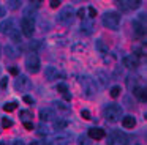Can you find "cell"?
Here are the masks:
<instances>
[{
	"label": "cell",
	"instance_id": "cell-41",
	"mask_svg": "<svg viewBox=\"0 0 147 145\" xmlns=\"http://www.w3.org/2000/svg\"><path fill=\"white\" fill-rule=\"evenodd\" d=\"M63 96H65V99H67V101H70V99H71V95H70V93H65Z\"/></svg>",
	"mask_w": 147,
	"mask_h": 145
},
{
	"label": "cell",
	"instance_id": "cell-25",
	"mask_svg": "<svg viewBox=\"0 0 147 145\" xmlns=\"http://www.w3.org/2000/svg\"><path fill=\"white\" fill-rule=\"evenodd\" d=\"M10 36H11V40H13L14 43H21V35H19V32H18V28H14V30L11 32Z\"/></svg>",
	"mask_w": 147,
	"mask_h": 145
},
{
	"label": "cell",
	"instance_id": "cell-2",
	"mask_svg": "<svg viewBox=\"0 0 147 145\" xmlns=\"http://www.w3.org/2000/svg\"><path fill=\"white\" fill-rule=\"evenodd\" d=\"M105 117L108 122L111 123H115L120 120L122 117V107L119 104H109V106L105 107Z\"/></svg>",
	"mask_w": 147,
	"mask_h": 145
},
{
	"label": "cell",
	"instance_id": "cell-24",
	"mask_svg": "<svg viewBox=\"0 0 147 145\" xmlns=\"http://www.w3.org/2000/svg\"><path fill=\"white\" fill-rule=\"evenodd\" d=\"M16 107H18V103H7L3 106V109H5V112H13V110H16Z\"/></svg>",
	"mask_w": 147,
	"mask_h": 145
},
{
	"label": "cell",
	"instance_id": "cell-26",
	"mask_svg": "<svg viewBox=\"0 0 147 145\" xmlns=\"http://www.w3.org/2000/svg\"><path fill=\"white\" fill-rule=\"evenodd\" d=\"M5 54H7L10 58H14V57H16V50H14L11 46H5Z\"/></svg>",
	"mask_w": 147,
	"mask_h": 145
},
{
	"label": "cell",
	"instance_id": "cell-3",
	"mask_svg": "<svg viewBox=\"0 0 147 145\" xmlns=\"http://www.w3.org/2000/svg\"><path fill=\"white\" fill-rule=\"evenodd\" d=\"M74 17H76V16H74V9L71 8V6H65V8L59 13L57 21L63 25H71L74 21Z\"/></svg>",
	"mask_w": 147,
	"mask_h": 145
},
{
	"label": "cell",
	"instance_id": "cell-44",
	"mask_svg": "<svg viewBox=\"0 0 147 145\" xmlns=\"http://www.w3.org/2000/svg\"><path fill=\"white\" fill-rule=\"evenodd\" d=\"M43 145H52V142H45Z\"/></svg>",
	"mask_w": 147,
	"mask_h": 145
},
{
	"label": "cell",
	"instance_id": "cell-35",
	"mask_svg": "<svg viewBox=\"0 0 147 145\" xmlns=\"http://www.w3.org/2000/svg\"><path fill=\"white\" fill-rule=\"evenodd\" d=\"M60 0H51L49 2V5H51V8H57V6H60Z\"/></svg>",
	"mask_w": 147,
	"mask_h": 145
},
{
	"label": "cell",
	"instance_id": "cell-37",
	"mask_svg": "<svg viewBox=\"0 0 147 145\" xmlns=\"http://www.w3.org/2000/svg\"><path fill=\"white\" fill-rule=\"evenodd\" d=\"M24 128L29 129V131H32V129H33V123L32 122H24Z\"/></svg>",
	"mask_w": 147,
	"mask_h": 145
},
{
	"label": "cell",
	"instance_id": "cell-12",
	"mask_svg": "<svg viewBox=\"0 0 147 145\" xmlns=\"http://www.w3.org/2000/svg\"><path fill=\"white\" fill-rule=\"evenodd\" d=\"M13 30H14L13 19H7V21H3L2 24H0V32H2L3 35H10Z\"/></svg>",
	"mask_w": 147,
	"mask_h": 145
},
{
	"label": "cell",
	"instance_id": "cell-40",
	"mask_svg": "<svg viewBox=\"0 0 147 145\" xmlns=\"http://www.w3.org/2000/svg\"><path fill=\"white\" fill-rule=\"evenodd\" d=\"M5 13H7V9L0 6V17H3V16H5Z\"/></svg>",
	"mask_w": 147,
	"mask_h": 145
},
{
	"label": "cell",
	"instance_id": "cell-39",
	"mask_svg": "<svg viewBox=\"0 0 147 145\" xmlns=\"http://www.w3.org/2000/svg\"><path fill=\"white\" fill-rule=\"evenodd\" d=\"M7 85H8V79L3 77L2 81H0V87H2V88H7Z\"/></svg>",
	"mask_w": 147,
	"mask_h": 145
},
{
	"label": "cell",
	"instance_id": "cell-18",
	"mask_svg": "<svg viewBox=\"0 0 147 145\" xmlns=\"http://www.w3.org/2000/svg\"><path fill=\"white\" fill-rule=\"evenodd\" d=\"M95 49L98 50L100 54H108V44H105V41L103 40H96L95 41Z\"/></svg>",
	"mask_w": 147,
	"mask_h": 145
},
{
	"label": "cell",
	"instance_id": "cell-30",
	"mask_svg": "<svg viewBox=\"0 0 147 145\" xmlns=\"http://www.w3.org/2000/svg\"><path fill=\"white\" fill-rule=\"evenodd\" d=\"M57 91H60L62 95H65V93H68V87L65 84H57Z\"/></svg>",
	"mask_w": 147,
	"mask_h": 145
},
{
	"label": "cell",
	"instance_id": "cell-42",
	"mask_svg": "<svg viewBox=\"0 0 147 145\" xmlns=\"http://www.w3.org/2000/svg\"><path fill=\"white\" fill-rule=\"evenodd\" d=\"M13 145H26V144H24V142L22 140H16V142H14V144Z\"/></svg>",
	"mask_w": 147,
	"mask_h": 145
},
{
	"label": "cell",
	"instance_id": "cell-46",
	"mask_svg": "<svg viewBox=\"0 0 147 145\" xmlns=\"http://www.w3.org/2000/svg\"><path fill=\"white\" fill-rule=\"evenodd\" d=\"M60 145H67V144H60Z\"/></svg>",
	"mask_w": 147,
	"mask_h": 145
},
{
	"label": "cell",
	"instance_id": "cell-45",
	"mask_svg": "<svg viewBox=\"0 0 147 145\" xmlns=\"http://www.w3.org/2000/svg\"><path fill=\"white\" fill-rule=\"evenodd\" d=\"M0 145H7V144H5V142H0Z\"/></svg>",
	"mask_w": 147,
	"mask_h": 145
},
{
	"label": "cell",
	"instance_id": "cell-32",
	"mask_svg": "<svg viewBox=\"0 0 147 145\" xmlns=\"http://www.w3.org/2000/svg\"><path fill=\"white\" fill-rule=\"evenodd\" d=\"M8 6H10L11 9H18L21 6V2H16V0H13V2H8Z\"/></svg>",
	"mask_w": 147,
	"mask_h": 145
},
{
	"label": "cell",
	"instance_id": "cell-16",
	"mask_svg": "<svg viewBox=\"0 0 147 145\" xmlns=\"http://www.w3.org/2000/svg\"><path fill=\"white\" fill-rule=\"evenodd\" d=\"M133 30H134V33H136L138 36L141 38L144 33H146V25L141 24V22L138 21V19H134V21H133Z\"/></svg>",
	"mask_w": 147,
	"mask_h": 145
},
{
	"label": "cell",
	"instance_id": "cell-23",
	"mask_svg": "<svg viewBox=\"0 0 147 145\" xmlns=\"http://www.w3.org/2000/svg\"><path fill=\"white\" fill-rule=\"evenodd\" d=\"M78 145H90L89 136H79L78 137Z\"/></svg>",
	"mask_w": 147,
	"mask_h": 145
},
{
	"label": "cell",
	"instance_id": "cell-10",
	"mask_svg": "<svg viewBox=\"0 0 147 145\" xmlns=\"http://www.w3.org/2000/svg\"><path fill=\"white\" fill-rule=\"evenodd\" d=\"M141 0H128V2H117V5L120 6L123 11H128V9H136L141 6Z\"/></svg>",
	"mask_w": 147,
	"mask_h": 145
},
{
	"label": "cell",
	"instance_id": "cell-36",
	"mask_svg": "<svg viewBox=\"0 0 147 145\" xmlns=\"http://www.w3.org/2000/svg\"><path fill=\"white\" fill-rule=\"evenodd\" d=\"M78 17L86 19V9H84V8H79V9H78Z\"/></svg>",
	"mask_w": 147,
	"mask_h": 145
},
{
	"label": "cell",
	"instance_id": "cell-21",
	"mask_svg": "<svg viewBox=\"0 0 147 145\" xmlns=\"http://www.w3.org/2000/svg\"><path fill=\"white\" fill-rule=\"evenodd\" d=\"M96 76L100 77V82H101V85H103V87H106V85H108V82H109L108 76H106L103 71H98V72H96Z\"/></svg>",
	"mask_w": 147,
	"mask_h": 145
},
{
	"label": "cell",
	"instance_id": "cell-1",
	"mask_svg": "<svg viewBox=\"0 0 147 145\" xmlns=\"http://www.w3.org/2000/svg\"><path fill=\"white\" fill-rule=\"evenodd\" d=\"M103 25L111 30H117L120 25V14L117 11H106L103 14Z\"/></svg>",
	"mask_w": 147,
	"mask_h": 145
},
{
	"label": "cell",
	"instance_id": "cell-11",
	"mask_svg": "<svg viewBox=\"0 0 147 145\" xmlns=\"http://www.w3.org/2000/svg\"><path fill=\"white\" fill-rule=\"evenodd\" d=\"M89 139H95V140H101V139H105L106 137V132H105V129L103 128H90L89 129Z\"/></svg>",
	"mask_w": 147,
	"mask_h": 145
},
{
	"label": "cell",
	"instance_id": "cell-28",
	"mask_svg": "<svg viewBox=\"0 0 147 145\" xmlns=\"http://www.w3.org/2000/svg\"><path fill=\"white\" fill-rule=\"evenodd\" d=\"M2 126H3V128H11V126H13V120L7 118V117L2 118Z\"/></svg>",
	"mask_w": 147,
	"mask_h": 145
},
{
	"label": "cell",
	"instance_id": "cell-34",
	"mask_svg": "<svg viewBox=\"0 0 147 145\" xmlns=\"http://www.w3.org/2000/svg\"><path fill=\"white\" fill-rule=\"evenodd\" d=\"M24 103H27V104H33V98L30 96V95H24Z\"/></svg>",
	"mask_w": 147,
	"mask_h": 145
},
{
	"label": "cell",
	"instance_id": "cell-4",
	"mask_svg": "<svg viewBox=\"0 0 147 145\" xmlns=\"http://www.w3.org/2000/svg\"><path fill=\"white\" fill-rule=\"evenodd\" d=\"M81 85H82V90H84V95H86L87 98L93 96V95L96 93V87H95V82H93L92 77H89V76H82V77L79 79Z\"/></svg>",
	"mask_w": 147,
	"mask_h": 145
},
{
	"label": "cell",
	"instance_id": "cell-9",
	"mask_svg": "<svg viewBox=\"0 0 147 145\" xmlns=\"http://www.w3.org/2000/svg\"><path fill=\"white\" fill-rule=\"evenodd\" d=\"M14 87H16V90H19V91H26L27 88L30 87L29 77L24 76V74H19V76H18V79H16V82H14Z\"/></svg>",
	"mask_w": 147,
	"mask_h": 145
},
{
	"label": "cell",
	"instance_id": "cell-31",
	"mask_svg": "<svg viewBox=\"0 0 147 145\" xmlns=\"http://www.w3.org/2000/svg\"><path fill=\"white\" fill-rule=\"evenodd\" d=\"M81 117H82L84 120H90V118H92V115H90V112H89L87 109H82V110H81Z\"/></svg>",
	"mask_w": 147,
	"mask_h": 145
},
{
	"label": "cell",
	"instance_id": "cell-6",
	"mask_svg": "<svg viewBox=\"0 0 147 145\" xmlns=\"http://www.w3.org/2000/svg\"><path fill=\"white\" fill-rule=\"evenodd\" d=\"M108 145H127V136L120 131H112L108 136Z\"/></svg>",
	"mask_w": 147,
	"mask_h": 145
},
{
	"label": "cell",
	"instance_id": "cell-38",
	"mask_svg": "<svg viewBox=\"0 0 147 145\" xmlns=\"http://www.w3.org/2000/svg\"><path fill=\"white\" fill-rule=\"evenodd\" d=\"M10 74H13V76H18V74H19V69H18L16 66H11V68H10Z\"/></svg>",
	"mask_w": 147,
	"mask_h": 145
},
{
	"label": "cell",
	"instance_id": "cell-29",
	"mask_svg": "<svg viewBox=\"0 0 147 145\" xmlns=\"http://www.w3.org/2000/svg\"><path fill=\"white\" fill-rule=\"evenodd\" d=\"M19 115H21V118H22L24 122H27V118H30V117H32V113H30L29 110H21Z\"/></svg>",
	"mask_w": 147,
	"mask_h": 145
},
{
	"label": "cell",
	"instance_id": "cell-27",
	"mask_svg": "<svg viewBox=\"0 0 147 145\" xmlns=\"http://www.w3.org/2000/svg\"><path fill=\"white\" fill-rule=\"evenodd\" d=\"M55 107L60 109V110H63V112H68V110H70V106L65 104V103H62V101H57V103H55Z\"/></svg>",
	"mask_w": 147,
	"mask_h": 145
},
{
	"label": "cell",
	"instance_id": "cell-43",
	"mask_svg": "<svg viewBox=\"0 0 147 145\" xmlns=\"http://www.w3.org/2000/svg\"><path fill=\"white\" fill-rule=\"evenodd\" d=\"M30 145H38V144H36L35 140H32V142H30Z\"/></svg>",
	"mask_w": 147,
	"mask_h": 145
},
{
	"label": "cell",
	"instance_id": "cell-33",
	"mask_svg": "<svg viewBox=\"0 0 147 145\" xmlns=\"http://www.w3.org/2000/svg\"><path fill=\"white\" fill-rule=\"evenodd\" d=\"M87 13H89V17H95L96 16V9L93 8V6H89V8H87Z\"/></svg>",
	"mask_w": 147,
	"mask_h": 145
},
{
	"label": "cell",
	"instance_id": "cell-20",
	"mask_svg": "<svg viewBox=\"0 0 147 145\" xmlns=\"http://www.w3.org/2000/svg\"><path fill=\"white\" fill-rule=\"evenodd\" d=\"M92 24L90 22H82V25H81V32L82 33H86V35H90L92 33Z\"/></svg>",
	"mask_w": 147,
	"mask_h": 145
},
{
	"label": "cell",
	"instance_id": "cell-14",
	"mask_svg": "<svg viewBox=\"0 0 147 145\" xmlns=\"http://www.w3.org/2000/svg\"><path fill=\"white\" fill-rule=\"evenodd\" d=\"M54 117H55L54 110L49 109V107H45V109L40 110V120H41V122H49V120H52Z\"/></svg>",
	"mask_w": 147,
	"mask_h": 145
},
{
	"label": "cell",
	"instance_id": "cell-15",
	"mask_svg": "<svg viewBox=\"0 0 147 145\" xmlns=\"http://www.w3.org/2000/svg\"><path fill=\"white\" fill-rule=\"evenodd\" d=\"M122 125L127 129H133L134 126H136V120H134L133 115H125L123 118H122Z\"/></svg>",
	"mask_w": 147,
	"mask_h": 145
},
{
	"label": "cell",
	"instance_id": "cell-22",
	"mask_svg": "<svg viewBox=\"0 0 147 145\" xmlns=\"http://www.w3.org/2000/svg\"><path fill=\"white\" fill-rule=\"evenodd\" d=\"M120 87L119 85H114V87H111V91H109V95H111L112 98H117V96H120Z\"/></svg>",
	"mask_w": 147,
	"mask_h": 145
},
{
	"label": "cell",
	"instance_id": "cell-17",
	"mask_svg": "<svg viewBox=\"0 0 147 145\" xmlns=\"http://www.w3.org/2000/svg\"><path fill=\"white\" fill-rule=\"evenodd\" d=\"M133 95H134V96H136L139 101H142V103L147 99V96H146V88H142V87H134V88H133Z\"/></svg>",
	"mask_w": 147,
	"mask_h": 145
},
{
	"label": "cell",
	"instance_id": "cell-7",
	"mask_svg": "<svg viewBox=\"0 0 147 145\" xmlns=\"http://www.w3.org/2000/svg\"><path fill=\"white\" fill-rule=\"evenodd\" d=\"M21 32H22L26 36H32L33 35V30H35V22H33V19L32 17H26L24 16L22 19H21Z\"/></svg>",
	"mask_w": 147,
	"mask_h": 145
},
{
	"label": "cell",
	"instance_id": "cell-19",
	"mask_svg": "<svg viewBox=\"0 0 147 145\" xmlns=\"http://www.w3.org/2000/svg\"><path fill=\"white\" fill-rule=\"evenodd\" d=\"M67 126H68V122H67L65 118H57V120H54V129H57V131H63Z\"/></svg>",
	"mask_w": 147,
	"mask_h": 145
},
{
	"label": "cell",
	"instance_id": "cell-8",
	"mask_svg": "<svg viewBox=\"0 0 147 145\" xmlns=\"http://www.w3.org/2000/svg\"><path fill=\"white\" fill-rule=\"evenodd\" d=\"M122 63H123L125 68L134 69V68L139 66V57H136L134 54H131V55H125L123 58H122Z\"/></svg>",
	"mask_w": 147,
	"mask_h": 145
},
{
	"label": "cell",
	"instance_id": "cell-5",
	"mask_svg": "<svg viewBox=\"0 0 147 145\" xmlns=\"http://www.w3.org/2000/svg\"><path fill=\"white\" fill-rule=\"evenodd\" d=\"M26 66H27V69H29L30 72H33V74L40 71L41 63H40V58H38V55H36L35 52H30L29 55L26 57Z\"/></svg>",
	"mask_w": 147,
	"mask_h": 145
},
{
	"label": "cell",
	"instance_id": "cell-13",
	"mask_svg": "<svg viewBox=\"0 0 147 145\" xmlns=\"http://www.w3.org/2000/svg\"><path fill=\"white\" fill-rule=\"evenodd\" d=\"M59 69L55 68V66H46L45 68V77L48 79V81H54V79L59 77Z\"/></svg>",
	"mask_w": 147,
	"mask_h": 145
}]
</instances>
